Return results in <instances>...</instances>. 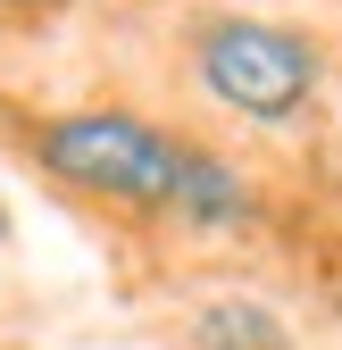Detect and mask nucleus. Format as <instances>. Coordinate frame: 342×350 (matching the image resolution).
Masks as SVG:
<instances>
[{"label":"nucleus","mask_w":342,"mask_h":350,"mask_svg":"<svg viewBox=\"0 0 342 350\" xmlns=\"http://www.w3.org/2000/svg\"><path fill=\"white\" fill-rule=\"evenodd\" d=\"M334 317H342V284H334Z\"/></svg>","instance_id":"nucleus-7"},{"label":"nucleus","mask_w":342,"mask_h":350,"mask_svg":"<svg viewBox=\"0 0 342 350\" xmlns=\"http://www.w3.org/2000/svg\"><path fill=\"white\" fill-rule=\"evenodd\" d=\"M176 134L142 109H59L25 125V159L51 175L59 192L101 200L117 217H159L176 192Z\"/></svg>","instance_id":"nucleus-1"},{"label":"nucleus","mask_w":342,"mask_h":350,"mask_svg":"<svg viewBox=\"0 0 342 350\" xmlns=\"http://www.w3.org/2000/svg\"><path fill=\"white\" fill-rule=\"evenodd\" d=\"M167 208H176L184 226H200V234H226V226L250 217V175H242L226 150L184 142V150H176V192H167Z\"/></svg>","instance_id":"nucleus-3"},{"label":"nucleus","mask_w":342,"mask_h":350,"mask_svg":"<svg viewBox=\"0 0 342 350\" xmlns=\"http://www.w3.org/2000/svg\"><path fill=\"white\" fill-rule=\"evenodd\" d=\"M192 75L242 125H301L326 92V42L309 25H284V17L218 9L192 25Z\"/></svg>","instance_id":"nucleus-2"},{"label":"nucleus","mask_w":342,"mask_h":350,"mask_svg":"<svg viewBox=\"0 0 342 350\" xmlns=\"http://www.w3.org/2000/svg\"><path fill=\"white\" fill-rule=\"evenodd\" d=\"M59 9H67V0H0V17H17V25L25 17H59Z\"/></svg>","instance_id":"nucleus-5"},{"label":"nucleus","mask_w":342,"mask_h":350,"mask_svg":"<svg viewBox=\"0 0 342 350\" xmlns=\"http://www.w3.org/2000/svg\"><path fill=\"white\" fill-rule=\"evenodd\" d=\"M192 350H301L292 342V325L267 309V300H250V292H218V300H200L192 325H184Z\"/></svg>","instance_id":"nucleus-4"},{"label":"nucleus","mask_w":342,"mask_h":350,"mask_svg":"<svg viewBox=\"0 0 342 350\" xmlns=\"http://www.w3.org/2000/svg\"><path fill=\"white\" fill-rule=\"evenodd\" d=\"M9 234H17V226H9V200H0V250H9Z\"/></svg>","instance_id":"nucleus-6"}]
</instances>
